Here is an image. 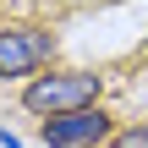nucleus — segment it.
I'll list each match as a JSON object with an SVG mask.
<instances>
[{"mask_svg": "<svg viewBox=\"0 0 148 148\" xmlns=\"http://www.w3.org/2000/svg\"><path fill=\"white\" fill-rule=\"evenodd\" d=\"M44 148H93L99 137H110V115L93 104V110H71V115H55L44 121Z\"/></svg>", "mask_w": 148, "mask_h": 148, "instance_id": "nucleus-3", "label": "nucleus"}, {"mask_svg": "<svg viewBox=\"0 0 148 148\" xmlns=\"http://www.w3.org/2000/svg\"><path fill=\"white\" fill-rule=\"evenodd\" d=\"M99 93H104V77H93V71H49V77H33L22 88V104L33 115L55 121V115H71V110H93Z\"/></svg>", "mask_w": 148, "mask_h": 148, "instance_id": "nucleus-1", "label": "nucleus"}, {"mask_svg": "<svg viewBox=\"0 0 148 148\" xmlns=\"http://www.w3.org/2000/svg\"><path fill=\"white\" fill-rule=\"evenodd\" d=\"M55 55V38L44 27H5L0 33V77H27Z\"/></svg>", "mask_w": 148, "mask_h": 148, "instance_id": "nucleus-2", "label": "nucleus"}, {"mask_svg": "<svg viewBox=\"0 0 148 148\" xmlns=\"http://www.w3.org/2000/svg\"><path fill=\"white\" fill-rule=\"evenodd\" d=\"M104 148H148V126H126V132H115Z\"/></svg>", "mask_w": 148, "mask_h": 148, "instance_id": "nucleus-4", "label": "nucleus"}]
</instances>
